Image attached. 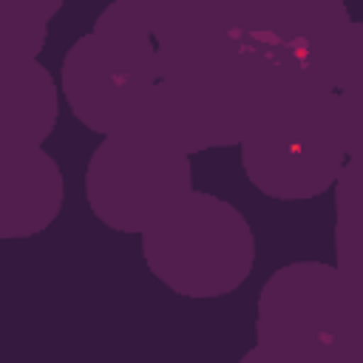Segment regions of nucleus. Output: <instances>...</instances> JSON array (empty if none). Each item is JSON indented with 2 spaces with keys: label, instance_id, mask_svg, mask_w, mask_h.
I'll return each mask as SVG.
<instances>
[{
  "label": "nucleus",
  "instance_id": "7",
  "mask_svg": "<svg viewBox=\"0 0 363 363\" xmlns=\"http://www.w3.org/2000/svg\"><path fill=\"white\" fill-rule=\"evenodd\" d=\"M60 119V85L40 60H0V150L43 147Z\"/></svg>",
  "mask_w": 363,
  "mask_h": 363
},
{
  "label": "nucleus",
  "instance_id": "2",
  "mask_svg": "<svg viewBox=\"0 0 363 363\" xmlns=\"http://www.w3.org/2000/svg\"><path fill=\"white\" fill-rule=\"evenodd\" d=\"M156 85V43L139 0L111 3L62 54L60 91L79 125L105 136L139 128Z\"/></svg>",
  "mask_w": 363,
  "mask_h": 363
},
{
  "label": "nucleus",
  "instance_id": "5",
  "mask_svg": "<svg viewBox=\"0 0 363 363\" xmlns=\"http://www.w3.org/2000/svg\"><path fill=\"white\" fill-rule=\"evenodd\" d=\"M352 295L354 289L335 264H284L261 284L255 303V343L320 360V340Z\"/></svg>",
  "mask_w": 363,
  "mask_h": 363
},
{
  "label": "nucleus",
  "instance_id": "4",
  "mask_svg": "<svg viewBox=\"0 0 363 363\" xmlns=\"http://www.w3.org/2000/svg\"><path fill=\"white\" fill-rule=\"evenodd\" d=\"M193 190L190 153L145 128L105 136L85 164L88 210L113 233L142 235Z\"/></svg>",
  "mask_w": 363,
  "mask_h": 363
},
{
  "label": "nucleus",
  "instance_id": "8",
  "mask_svg": "<svg viewBox=\"0 0 363 363\" xmlns=\"http://www.w3.org/2000/svg\"><path fill=\"white\" fill-rule=\"evenodd\" d=\"M335 193V267L363 295V164L346 162Z\"/></svg>",
  "mask_w": 363,
  "mask_h": 363
},
{
  "label": "nucleus",
  "instance_id": "6",
  "mask_svg": "<svg viewBox=\"0 0 363 363\" xmlns=\"http://www.w3.org/2000/svg\"><path fill=\"white\" fill-rule=\"evenodd\" d=\"M65 199L62 170L43 147L0 150V238H31L51 227Z\"/></svg>",
  "mask_w": 363,
  "mask_h": 363
},
{
  "label": "nucleus",
  "instance_id": "11",
  "mask_svg": "<svg viewBox=\"0 0 363 363\" xmlns=\"http://www.w3.org/2000/svg\"><path fill=\"white\" fill-rule=\"evenodd\" d=\"M238 363H320V360L309 357V354H298V352H284V349H275V346L252 343L238 357Z\"/></svg>",
  "mask_w": 363,
  "mask_h": 363
},
{
  "label": "nucleus",
  "instance_id": "9",
  "mask_svg": "<svg viewBox=\"0 0 363 363\" xmlns=\"http://www.w3.org/2000/svg\"><path fill=\"white\" fill-rule=\"evenodd\" d=\"M62 9L57 0H3L0 3V60H37L51 17Z\"/></svg>",
  "mask_w": 363,
  "mask_h": 363
},
{
  "label": "nucleus",
  "instance_id": "1",
  "mask_svg": "<svg viewBox=\"0 0 363 363\" xmlns=\"http://www.w3.org/2000/svg\"><path fill=\"white\" fill-rule=\"evenodd\" d=\"M238 147L244 176L258 193L278 201L323 196L349 162L337 96L295 77L281 79Z\"/></svg>",
  "mask_w": 363,
  "mask_h": 363
},
{
  "label": "nucleus",
  "instance_id": "10",
  "mask_svg": "<svg viewBox=\"0 0 363 363\" xmlns=\"http://www.w3.org/2000/svg\"><path fill=\"white\" fill-rule=\"evenodd\" d=\"M320 363H363V295H352L320 340Z\"/></svg>",
  "mask_w": 363,
  "mask_h": 363
},
{
  "label": "nucleus",
  "instance_id": "3",
  "mask_svg": "<svg viewBox=\"0 0 363 363\" xmlns=\"http://www.w3.org/2000/svg\"><path fill=\"white\" fill-rule=\"evenodd\" d=\"M139 241L150 275L182 298H224L255 267L250 218L233 201L204 190H193Z\"/></svg>",
  "mask_w": 363,
  "mask_h": 363
}]
</instances>
